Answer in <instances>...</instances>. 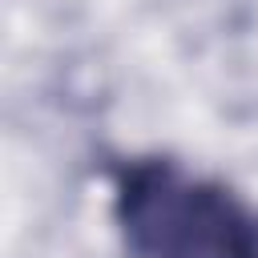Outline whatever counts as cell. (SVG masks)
<instances>
[{"instance_id": "6da1fadb", "label": "cell", "mask_w": 258, "mask_h": 258, "mask_svg": "<svg viewBox=\"0 0 258 258\" xmlns=\"http://www.w3.org/2000/svg\"><path fill=\"white\" fill-rule=\"evenodd\" d=\"M109 214L129 258H258V206L177 157H121Z\"/></svg>"}]
</instances>
